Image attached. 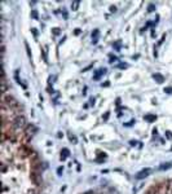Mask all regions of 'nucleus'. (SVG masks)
<instances>
[{"label":"nucleus","instance_id":"obj_28","mask_svg":"<svg viewBox=\"0 0 172 194\" xmlns=\"http://www.w3.org/2000/svg\"><path fill=\"white\" fill-rule=\"evenodd\" d=\"M53 80H54V76H49L48 82H49V83H53Z\"/></svg>","mask_w":172,"mask_h":194},{"label":"nucleus","instance_id":"obj_2","mask_svg":"<svg viewBox=\"0 0 172 194\" xmlns=\"http://www.w3.org/2000/svg\"><path fill=\"white\" fill-rule=\"evenodd\" d=\"M150 172H151V170H150V168H144V170L140 171V172L136 173L135 177L137 179V180H142V179H145V177H148V176L150 175Z\"/></svg>","mask_w":172,"mask_h":194},{"label":"nucleus","instance_id":"obj_26","mask_svg":"<svg viewBox=\"0 0 172 194\" xmlns=\"http://www.w3.org/2000/svg\"><path fill=\"white\" fill-rule=\"evenodd\" d=\"M62 171H63L62 167H58V168H57V173H58V175H61V173H62Z\"/></svg>","mask_w":172,"mask_h":194},{"label":"nucleus","instance_id":"obj_17","mask_svg":"<svg viewBox=\"0 0 172 194\" xmlns=\"http://www.w3.org/2000/svg\"><path fill=\"white\" fill-rule=\"evenodd\" d=\"M113 46H114V47L118 49V51H119V49H120V47H122V42H120V40H118V42H115L114 44H113Z\"/></svg>","mask_w":172,"mask_h":194},{"label":"nucleus","instance_id":"obj_34","mask_svg":"<svg viewBox=\"0 0 172 194\" xmlns=\"http://www.w3.org/2000/svg\"><path fill=\"white\" fill-rule=\"evenodd\" d=\"M107 118H109V113H106V114H105V116H103V119H105V120H106Z\"/></svg>","mask_w":172,"mask_h":194},{"label":"nucleus","instance_id":"obj_19","mask_svg":"<svg viewBox=\"0 0 172 194\" xmlns=\"http://www.w3.org/2000/svg\"><path fill=\"white\" fill-rule=\"evenodd\" d=\"M127 67H128V64H119L118 65V69H122V70L127 69Z\"/></svg>","mask_w":172,"mask_h":194},{"label":"nucleus","instance_id":"obj_7","mask_svg":"<svg viewBox=\"0 0 172 194\" xmlns=\"http://www.w3.org/2000/svg\"><path fill=\"white\" fill-rule=\"evenodd\" d=\"M98 35H100V31L96 29V30H93V33H92V43L93 44H97V42H98Z\"/></svg>","mask_w":172,"mask_h":194},{"label":"nucleus","instance_id":"obj_3","mask_svg":"<svg viewBox=\"0 0 172 194\" xmlns=\"http://www.w3.org/2000/svg\"><path fill=\"white\" fill-rule=\"evenodd\" d=\"M14 127L17 128H22V127H26V119L25 116H17V118L14 119Z\"/></svg>","mask_w":172,"mask_h":194},{"label":"nucleus","instance_id":"obj_27","mask_svg":"<svg viewBox=\"0 0 172 194\" xmlns=\"http://www.w3.org/2000/svg\"><path fill=\"white\" fill-rule=\"evenodd\" d=\"M136 144H138V142H137V141H129V145H131V146H135Z\"/></svg>","mask_w":172,"mask_h":194},{"label":"nucleus","instance_id":"obj_8","mask_svg":"<svg viewBox=\"0 0 172 194\" xmlns=\"http://www.w3.org/2000/svg\"><path fill=\"white\" fill-rule=\"evenodd\" d=\"M39 173H36V172H33V175H31V180H33V181L36 184V185H39L40 183H42V180L39 179Z\"/></svg>","mask_w":172,"mask_h":194},{"label":"nucleus","instance_id":"obj_4","mask_svg":"<svg viewBox=\"0 0 172 194\" xmlns=\"http://www.w3.org/2000/svg\"><path fill=\"white\" fill-rule=\"evenodd\" d=\"M38 132V127L36 126H34V124H29V126H26V128H25V133L27 135V136H33L34 133H36Z\"/></svg>","mask_w":172,"mask_h":194},{"label":"nucleus","instance_id":"obj_14","mask_svg":"<svg viewBox=\"0 0 172 194\" xmlns=\"http://www.w3.org/2000/svg\"><path fill=\"white\" fill-rule=\"evenodd\" d=\"M167 192H168V194H172V180L167 183Z\"/></svg>","mask_w":172,"mask_h":194},{"label":"nucleus","instance_id":"obj_12","mask_svg":"<svg viewBox=\"0 0 172 194\" xmlns=\"http://www.w3.org/2000/svg\"><path fill=\"white\" fill-rule=\"evenodd\" d=\"M79 5H80V1H72L71 3V9L72 11H78Z\"/></svg>","mask_w":172,"mask_h":194},{"label":"nucleus","instance_id":"obj_11","mask_svg":"<svg viewBox=\"0 0 172 194\" xmlns=\"http://www.w3.org/2000/svg\"><path fill=\"white\" fill-rule=\"evenodd\" d=\"M171 167H172L171 163H163L162 166H159V170H161V171H166V170H170Z\"/></svg>","mask_w":172,"mask_h":194},{"label":"nucleus","instance_id":"obj_15","mask_svg":"<svg viewBox=\"0 0 172 194\" xmlns=\"http://www.w3.org/2000/svg\"><path fill=\"white\" fill-rule=\"evenodd\" d=\"M69 138H70V141H71L72 144H76V142H78V138H76V136H74V135H69Z\"/></svg>","mask_w":172,"mask_h":194},{"label":"nucleus","instance_id":"obj_5","mask_svg":"<svg viewBox=\"0 0 172 194\" xmlns=\"http://www.w3.org/2000/svg\"><path fill=\"white\" fill-rule=\"evenodd\" d=\"M106 71H107V70L105 69V67H103V69H98V70L96 71V73H94V75H93V79H94V80H98V79L101 78L102 75H105V74H106Z\"/></svg>","mask_w":172,"mask_h":194},{"label":"nucleus","instance_id":"obj_33","mask_svg":"<svg viewBox=\"0 0 172 194\" xmlns=\"http://www.w3.org/2000/svg\"><path fill=\"white\" fill-rule=\"evenodd\" d=\"M84 194H94V192L93 190H88V192H85Z\"/></svg>","mask_w":172,"mask_h":194},{"label":"nucleus","instance_id":"obj_16","mask_svg":"<svg viewBox=\"0 0 172 194\" xmlns=\"http://www.w3.org/2000/svg\"><path fill=\"white\" fill-rule=\"evenodd\" d=\"M109 60H110V61H109V62H110V64H114V61H116L118 58H116V57H115L114 55H109Z\"/></svg>","mask_w":172,"mask_h":194},{"label":"nucleus","instance_id":"obj_32","mask_svg":"<svg viewBox=\"0 0 172 194\" xmlns=\"http://www.w3.org/2000/svg\"><path fill=\"white\" fill-rule=\"evenodd\" d=\"M31 31H33V33H34V35H35V36H36V35H38V31H36L35 29H31Z\"/></svg>","mask_w":172,"mask_h":194},{"label":"nucleus","instance_id":"obj_23","mask_svg":"<svg viewBox=\"0 0 172 194\" xmlns=\"http://www.w3.org/2000/svg\"><path fill=\"white\" fill-rule=\"evenodd\" d=\"M166 136H167V138L171 140V138H172V132H171V131H167V132H166Z\"/></svg>","mask_w":172,"mask_h":194},{"label":"nucleus","instance_id":"obj_25","mask_svg":"<svg viewBox=\"0 0 172 194\" xmlns=\"http://www.w3.org/2000/svg\"><path fill=\"white\" fill-rule=\"evenodd\" d=\"M110 12H111V13H114V12H116V7H114V5H111V7H110Z\"/></svg>","mask_w":172,"mask_h":194},{"label":"nucleus","instance_id":"obj_9","mask_svg":"<svg viewBox=\"0 0 172 194\" xmlns=\"http://www.w3.org/2000/svg\"><path fill=\"white\" fill-rule=\"evenodd\" d=\"M69 154H70V150H69V149H66V148L62 149V150H61V160H65L66 158L69 157Z\"/></svg>","mask_w":172,"mask_h":194},{"label":"nucleus","instance_id":"obj_29","mask_svg":"<svg viewBox=\"0 0 172 194\" xmlns=\"http://www.w3.org/2000/svg\"><path fill=\"white\" fill-rule=\"evenodd\" d=\"M80 34V29H75V35H79Z\"/></svg>","mask_w":172,"mask_h":194},{"label":"nucleus","instance_id":"obj_13","mask_svg":"<svg viewBox=\"0 0 172 194\" xmlns=\"http://www.w3.org/2000/svg\"><path fill=\"white\" fill-rule=\"evenodd\" d=\"M31 17H33L34 20H39V13H38V11H35V9L31 11Z\"/></svg>","mask_w":172,"mask_h":194},{"label":"nucleus","instance_id":"obj_22","mask_svg":"<svg viewBox=\"0 0 172 194\" xmlns=\"http://www.w3.org/2000/svg\"><path fill=\"white\" fill-rule=\"evenodd\" d=\"M163 91H164L166 93H172V87H166Z\"/></svg>","mask_w":172,"mask_h":194},{"label":"nucleus","instance_id":"obj_30","mask_svg":"<svg viewBox=\"0 0 172 194\" xmlns=\"http://www.w3.org/2000/svg\"><path fill=\"white\" fill-rule=\"evenodd\" d=\"M164 39H166V35H163V36H162V39L159 40V44H162V43H163V40H164Z\"/></svg>","mask_w":172,"mask_h":194},{"label":"nucleus","instance_id":"obj_24","mask_svg":"<svg viewBox=\"0 0 172 194\" xmlns=\"http://www.w3.org/2000/svg\"><path fill=\"white\" fill-rule=\"evenodd\" d=\"M92 67H93V65H89V66H87V67H84V69L81 70V71H83V73H84V71H88L89 69H92Z\"/></svg>","mask_w":172,"mask_h":194},{"label":"nucleus","instance_id":"obj_31","mask_svg":"<svg viewBox=\"0 0 172 194\" xmlns=\"http://www.w3.org/2000/svg\"><path fill=\"white\" fill-rule=\"evenodd\" d=\"M133 123H135V120H131V122H128V123H127L126 126H132Z\"/></svg>","mask_w":172,"mask_h":194},{"label":"nucleus","instance_id":"obj_6","mask_svg":"<svg viewBox=\"0 0 172 194\" xmlns=\"http://www.w3.org/2000/svg\"><path fill=\"white\" fill-rule=\"evenodd\" d=\"M153 79L155 80L157 83H159V84H162L163 82H164V76H163L162 74H159V73H155V74H153Z\"/></svg>","mask_w":172,"mask_h":194},{"label":"nucleus","instance_id":"obj_10","mask_svg":"<svg viewBox=\"0 0 172 194\" xmlns=\"http://www.w3.org/2000/svg\"><path fill=\"white\" fill-rule=\"evenodd\" d=\"M144 119H145V120H148V122H155V120H157V115L148 114V115H145V116H144Z\"/></svg>","mask_w":172,"mask_h":194},{"label":"nucleus","instance_id":"obj_20","mask_svg":"<svg viewBox=\"0 0 172 194\" xmlns=\"http://www.w3.org/2000/svg\"><path fill=\"white\" fill-rule=\"evenodd\" d=\"M25 47H26V51H27V56H29V57L31 58V52H30V48H29V44H27L26 42H25Z\"/></svg>","mask_w":172,"mask_h":194},{"label":"nucleus","instance_id":"obj_18","mask_svg":"<svg viewBox=\"0 0 172 194\" xmlns=\"http://www.w3.org/2000/svg\"><path fill=\"white\" fill-rule=\"evenodd\" d=\"M155 11V5L154 4H149L148 5V12H154Z\"/></svg>","mask_w":172,"mask_h":194},{"label":"nucleus","instance_id":"obj_21","mask_svg":"<svg viewBox=\"0 0 172 194\" xmlns=\"http://www.w3.org/2000/svg\"><path fill=\"white\" fill-rule=\"evenodd\" d=\"M52 33H53L54 35H58L61 31H60V29H58V27H54V29H52Z\"/></svg>","mask_w":172,"mask_h":194},{"label":"nucleus","instance_id":"obj_1","mask_svg":"<svg viewBox=\"0 0 172 194\" xmlns=\"http://www.w3.org/2000/svg\"><path fill=\"white\" fill-rule=\"evenodd\" d=\"M9 106V107H17L18 106V102L16 98H13L12 96H8V97H3V107Z\"/></svg>","mask_w":172,"mask_h":194}]
</instances>
